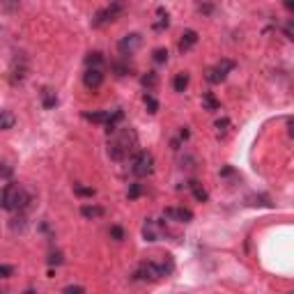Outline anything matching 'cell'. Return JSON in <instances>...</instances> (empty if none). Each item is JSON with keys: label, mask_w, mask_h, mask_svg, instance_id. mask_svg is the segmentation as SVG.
Returning a JSON list of instances; mask_svg holds the SVG:
<instances>
[{"label": "cell", "mask_w": 294, "mask_h": 294, "mask_svg": "<svg viewBox=\"0 0 294 294\" xmlns=\"http://www.w3.org/2000/svg\"><path fill=\"white\" fill-rule=\"evenodd\" d=\"M74 193L80 195V198H92L97 191L92 186H80V184H74Z\"/></svg>", "instance_id": "obj_24"}, {"label": "cell", "mask_w": 294, "mask_h": 294, "mask_svg": "<svg viewBox=\"0 0 294 294\" xmlns=\"http://www.w3.org/2000/svg\"><path fill=\"white\" fill-rule=\"evenodd\" d=\"M14 115H12V110H2V113H0V129H2V131H7V129H12L14 127Z\"/></svg>", "instance_id": "obj_22"}, {"label": "cell", "mask_w": 294, "mask_h": 294, "mask_svg": "<svg viewBox=\"0 0 294 294\" xmlns=\"http://www.w3.org/2000/svg\"><path fill=\"white\" fill-rule=\"evenodd\" d=\"M143 44V37L138 33H131V35H127V37H122L120 39V44H117V51H120L122 55H131L136 51V48Z\"/></svg>", "instance_id": "obj_8"}, {"label": "cell", "mask_w": 294, "mask_h": 294, "mask_svg": "<svg viewBox=\"0 0 294 294\" xmlns=\"http://www.w3.org/2000/svg\"><path fill=\"white\" fill-rule=\"evenodd\" d=\"M214 127L219 129V134L223 136V134H225V131H227V127H230V120H227V117H223V120H219V122H216Z\"/></svg>", "instance_id": "obj_30"}, {"label": "cell", "mask_w": 294, "mask_h": 294, "mask_svg": "<svg viewBox=\"0 0 294 294\" xmlns=\"http://www.w3.org/2000/svg\"><path fill=\"white\" fill-rule=\"evenodd\" d=\"M26 74H28V62H26V58H23V55H19V58L14 60L12 69H9V83H12V85H19V83H23Z\"/></svg>", "instance_id": "obj_6"}, {"label": "cell", "mask_w": 294, "mask_h": 294, "mask_svg": "<svg viewBox=\"0 0 294 294\" xmlns=\"http://www.w3.org/2000/svg\"><path fill=\"white\" fill-rule=\"evenodd\" d=\"M110 117V110H97V113H85V120L94 122V124H106Z\"/></svg>", "instance_id": "obj_18"}, {"label": "cell", "mask_w": 294, "mask_h": 294, "mask_svg": "<svg viewBox=\"0 0 294 294\" xmlns=\"http://www.w3.org/2000/svg\"><path fill=\"white\" fill-rule=\"evenodd\" d=\"M198 44V33L195 30H184L182 33V39H180V51H188V48H193Z\"/></svg>", "instance_id": "obj_11"}, {"label": "cell", "mask_w": 294, "mask_h": 294, "mask_svg": "<svg viewBox=\"0 0 294 294\" xmlns=\"http://www.w3.org/2000/svg\"><path fill=\"white\" fill-rule=\"evenodd\" d=\"M288 131H290V136L294 138V117H290V120H288Z\"/></svg>", "instance_id": "obj_37"}, {"label": "cell", "mask_w": 294, "mask_h": 294, "mask_svg": "<svg viewBox=\"0 0 294 294\" xmlns=\"http://www.w3.org/2000/svg\"><path fill=\"white\" fill-rule=\"evenodd\" d=\"M141 193H143V184L134 182V184L129 186V191H127V198H129V200H136V198H138Z\"/></svg>", "instance_id": "obj_26"}, {"label": "cell", "mask_w": 294, "mask_h": 294, "mask_svg": "<svg viewBox=\"0 0 294 294\" xmlns=\"http://www.w3.org/2000/svg\"><path fill=\"white\" fill-rule=\"evenodd\" d=\"M168 12L163 9V7H159L156 9V21H154V30H163V28H168Z\"/></svg>", "instance_id": "obj_19"}, {"label": "cell", "mask_w": 294, "mask_h": 294, "mask_svg": "<svg viewBox=\"0 0 294 294\" xmlns=\"http://www.w3.org/2000/svg\"><path fill=\"white\" fill-rule=\"evenodd\" d=\"M30 202H33V195L21 184H14V182L5 184V188H2V209L5 212H19L21 214L30 207Z\"/></svg>", "instance_id": "obj_2"}, {"label": "cell", "mask_w": 294, "mask_h": 294, "mask_svg": "<svg viewBox=\"0 0 294 294\" xmlns=\"http://www.w3.org/2000/svg\"><path fill=\"white\" fill-rule=\"evenodd\" d=\"M19 2L21 0H2V9H5V12H12V9L19 7Z\"/></svg>", "instance_id": "obj_31"}, {"label": "cell", "mask_w": 294, "mask_h": 294, "mask_svg": "<svg viewBox=\"0 0 294 294\" xmlns=\"http://www.w3.org/2000/svg\"><path fill=\"white\" fill-rule=\"evenodd\" d=\"M104 53H99V51H92V53L85 55V65L87 67H94V69H101V65H104Z\"/></svg>", "instance_id": "obj_17"}, {"label": "cell", "mask_w": 294, "mask_h": 294, "mask_svg": "<svg viewBox=\"0 0 294 294\" xmlns=\"http://www.w3.org/2000/svg\"><path fill=\"white\" fill-rule=\"evenodd\" d=\"M39 97H41V106L46 108V110H51V108L58 106V94H55L51 87H41Z\"/></svg>", "instance_id": "obj_12"}, {"label": "cell", "mask_w": 294, "mask_h": 294, "mask_svg": "<svg viewBox=\"0 0 294 294\" xmlns=\"http://www.w3.org/2000/svg\"><path fill=\"white\" fill-rule=\"evenodd\" d=\"M205 78H207V83L216 85V83H223V80H225V74L220 72L219 67H209L207 72H205Z\"/></svg>", "instance_id": "obj_16"}, {"label": "cell", "mask_w": 294, "mask_h": 294, "mask_svg": "<svg viewBox=\"0 0 294 294\" xmlns=\"http://www.w3.org/2000/svg\"><path fill=\"white\" fill-rule=\"evenodd\" d=\"M216 67H219L220 72H223V74H225V76H227V74H230V72H232V69H234V62H232V60H220L219 65H216Z\"/></svg>", "instance_id": "obj_29"}, {"label": "cell", "mask_w": 294, "mask_h": 294, "mask_svg": "<svg viewBox=\"0 0 294 294\" xmlns=\"http://www.w3.org/2000/svg\"><path fill=\"white\" fill-rule=\"evenodd\" d=\"M80 214L85 216V219H101V216L106 214V209L99 207V205H83V207H80Z\"/></svg>", "instance_id": "obj_15"}, {"label": "cell", "mask_w": 294, "mask_h": 294, "mask_svg": "<svg viewBox=\"0 0 294 294\" xmlns=\"http://www.w3.org/2000/svg\"><path fill=\"white\" fill-rule=\"evenodd\" d=\"M14 274V267H9V264H0V276L2 278H12Z\"/></svg>", "instance_id": "obj_32"}, {"label": "cell", "mask_w": 294, "mask_h": 294, "mask_svg": "<svg viewBox=\"0 0 294 294\" xmlns=\"http://www.w3.org/2000/svg\"><path fill=\"white\" fill-rule=\"evenodd\" d=\"M141 83L145 87H156V83H159V76H156V72H147L145 76L141 78Z\"/></svg>", "instance_id": "obj_25"}, {"label": "cell", "mask_w": 294, "mask_h": 294, "mask_svg": "<svg viewBox=\"0 0 294 294\" xmlns=\"http://www.w3.org/2000/svg\"><path fill=\"white\" fill-rule=\"evenodd\" d=\"M113 72L117 74V76H124V74H129V67H127V65H120V62H115V65H113Z\"/></svg>", "instance_id": "obj_34"}, {"label": "cell", "mask_w": 294, "mask_h": 294, "mask_svg": "<svg viewBox=\"0 0 294 294\" xmlns=\"http://www.w3.org/2000/svg\"><path fill=\"white\" fill-rule=\"evenodd\" d=\"M83 83H85V87H90V90H97V87L104 83V72H101V69H94V67H87V72L83 74Z\"/></svg>", "instance_id": "obj_10"}, {"label": "cell", "mask_w": 294, "mask_h": 294, "mask_svg": "<svg viewBox=\"0 0 294 294\" xmlns=\"http://www.w3.org/2000/svg\"><path fill=\"white\" fill-rule=\"evenodd\" d=\"M152 170H154V156L147 149H138L131 156V173L136 177H147Z\"/></svg>", "instance_id": "obj_5"}, {"label": "cell", "mask_w": 294, "mask_h": 294, "mask_svg": "<svg viewBox=\"0 0 294 294\" xmlns=\"http://www.w3.org/2000/svg\"><path fill=\"white\" fill-rule=\"evenodd\" d=\"M143 101H145V108H147V113H156V110H159V101H156V99H154V97H152V94H149V92H145V94H143Z\"/></svg>", "instance_id": "obj_23"}, {"label": "cell", "mask_w": 294, "mask_h": 294, "mask_svg": "<svg viewBox=\"0 0 294 294\" xmlns=\"http://www.w3.org/2000/svg\"><path fill=\"white\" fill-rule=\"evenodd\" d=\"M122 12H124V2H122V0H113V2H110L108 7H104V9H99V12L94 14L92 26H94V28L108 26V23H113V21L120 19Z\"/></svg>", "instance_id": "obj_4"}, {"label": "cell", "mask_w": 294, "mask_h": 294, "mask_svg": "<svg viewBox=\"0 0 294 294\" xmlns=\"http://www.w3.org/2000/svg\"><path fill=\"white\" fill-rule=\"evenodd\" d=\"M173 87H175V92H184L188 87V74H177L173 80Z\"/></svg>", "instance_id": "obj_21"}, {"label": "cell", "mask_w": 294, "mask_h": 294, "mask_svg": "<svg viewBox=\"0 0 294 294\" xmlns=\"http://www.w3.org/2000/svg\"><path fill=\"white\" fill-rule=\"evenodd\" d=\"M48 264H51V267H58V264H62V253H51L48 255Z\"/></svg>", "instance_id": "obj_33"}, {"label": "cell", "mask_w": 294, "mask_h": 294, "mask_svg": "<svg viewBox=\"0 0 294 294\" xmlns=\"http://www.w3.org/2000/svg\"><path fill=\"white\" fill-rule=\"evenodd\" d=\"M163 216L170 220H177V223H191L193 220V212L184 207H166L163 209Z\"/></svg>", "instance_id": "obj_9"}, {"label": "cell", "mask_w": 294, "mask_h": 294, "mask_svg": "<svg viewBox=\"0 0 294 294\" xmlns=\"http://www.w3.org/2000/svg\"><path fill=\"white\" fill-rule=\"evenodd\" d=\"M124 120V113H122V108H117V110H113V113H110V117H108V122L106 124H104V127H106V134L110 136L115 131V129L120 127V122Z\"/></svg>", "instance_id": "obj_14"}, {"label": "cell", "mask_w": 294, "mask_h": 294, "mask_svg": "<svg viewBox=\"0 0 294 294\" xmlns=\"http://www.w3.org/2000/svg\"><path fill=\"white\" fill-rule=\"evenodd\" d=\"M65 292H67V294H72V292L80 294V292H85V288H80V285H67V288H65Z\"/></svg>", "instance_id": "obj_35"}, {"label": "cell", "mask_w": 294, "mask_h": 294, "mask_svg": "<svg viewBox=\"0 0 294 294\" xmlns=\"http://www.w3.org/2000/svg\"><path fill=\"white\" fill-rule=\"evenodd\" d=\"M154 62H156V65L168 62V48H154Z\"/></svg>", "instance_id": "obj_27"}, {"label": "cell", "mask_w": 294, "mask_h": 294, "mask_svg": "<svg viewBox=\"0 0 294 294\" xmlns=\"http://www.w3.org/2000/svg\"><path fill=\"white\" fill-rule=\"evenodd\" d=\"M108 234H110V237H113L115 241H122V239H124V230H122L120 225H110V230H108Z\"/></svg>", "instance_id": "obj_28"}, {"label": "cell", "mask_w": 294, "mask_h": 294, "mask_svg": "<svg viewBox=\"0 0 294 294\" xmlns=\"http://www.w3.org/2000/svg\"><path fill=\"white\" fill-rule=\"evenodd\" d=\"M188 188H191V193H193V198H195L198 202H207V200H209L207 188L202 186L198 180H191V182H188Z\"/></svg>", "instance_id": "obj_13"}, {"label": "cell", "mask_w": 294, "mask_h": 294, "mask_svg": "<svg viewBox=\"0 0 294 294\" xmlns=\"http://www.w3.org/2000/svg\"><path fill=\"white\" fill-rule=\"evenodd\" d=\"M173 269H175V264L170 260V255H163V260H159V262H143L141 267L136 269L134 278L136 281L154 283V281H159V278H163V276L173 274Z\"/></svg>", "instance_id": "obj_3"}, {"label": "cell", "mask_w": 294, "mask_h": 294, "mask_svg": "<svg viewBox=\"0 0 294 294\" xmlns=\"http://www.w3.org/2000/svg\"><path fill=\"white\" fill-rule=\"evenodd\" d=\"M138 147V136L131 127H117L108 136V156L113 161H124L136 154Z\"/></svg>", "instance_id": "obj_1"}, {"label": "cell", "mask_w": 294, "mask_h": 294, "mask_svg": "<svg viewBox=\"0 0 294 294\" xmlns=\"http://www.w3.org/2000/svg\"><path fill=\"white\" fill-rule=\"evenodd\" d=\"M283 5L288 7L290 12H294V0H283Z\"/></svg>", "instance_id": "obj_38"}, {"label": "cell", "mask_w": 294, "mask_h": 294, "mask_svg": "<svg viewBox=\"0 0 294 294\" xmlns=\"http://www.w3.org/2000/svg\"><path fill=\"white\" fill-rule=\"evenodd\" d=\"M202 106L207 108V110H219L220 104H219V99H216L212 92H205V94H202Z\"/></svg>", "instance_id": "obj_20"}, {"label": "cell", "mask_w": 294, "mask_h": 294, "mask_svg": "<svg viewBox=\"0 0 294 294\" xmlns=\"http://www.w3.org/2000/svg\"><path fill=\"white\" fill-rule=\"evenodd\" d=\"M161 234H163V223L161 220L147 219L143 223V237H145V241H159Z\"/></svg>", "instance_id": "obj_7"}, {"label": "cell", "mask_w": 294, "mask_h": 294, "mask_svg": "<svg viewBox=\"0 0 294 294\" xmlns=\"http://www.w3.org/2000/svg\"><path fill=\"white\" fill-rule=\"evenodd\" d=\"M9 175H12V166H9V163H5V166H2V177H5V180H9Z\"/></svg>", "instance_id": "obj_36"}]
</instances>
